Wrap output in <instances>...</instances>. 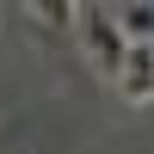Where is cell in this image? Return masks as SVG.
Returning <instances> with one entry per match:
<instances>
[{
    "label": "cell",
    "mask_w": 154,
    "mask_h": 154,
    "mask_svg": "<svg viewBox=\"0 0 154 154\" xmlns=\"http://www.w3.org/2000/svg\"><path fill=\"white\" fill-rule=\"evenodd\" d=\"M80 37H86V56L105 80H123V62H130V37L117 31L111 6H80Z\"/></svg>",
    "instance_id": "cell-1"
},
{
    "label": "cell",
    "mask_w": 154,
    "mask_h": 154,
    "mask_svg": "<svg viewBox=\"0 0 154 154\" xmlns=\"http://www.w3.org/2000/svg\"><path fill=\"white\" fill-rule=\"evenodd\" d=\"M117 93H123V99H136V105H148V99H154V43H136V49H130Z\"/></svg>",
    "instance_id": "cell-2"
},
{
    "label": "cell",
    "mask_w": 154,
    "mask_h": 154,
    "mask_svg": "<svg viewBox=\"0 0 154 154\" xmlns=\"http://www.w3.org/2000/svg\"><path fill=\"white\" fill-rule=\"evenodd\" d=\"M111 19H117V31L136 43H154V0H123V6H111Z\"/></svg>",
    "instance_id": "cell-3"
}]
</instances>
